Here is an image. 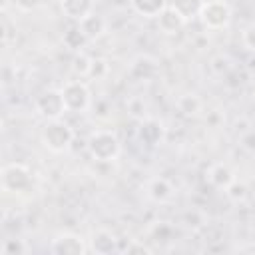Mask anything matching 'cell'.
<instances>
[{
  "label": "cell",
  "instance_id": "5",
  "mask_svg": "<svg viewBox=\"0 0 255 255\" xmlns=\"http://www.w3.org/2000/svg\"><path fill=\"white\" fill-rule=\"evenodd\" d=\"M34 108H36V112L44 120H60L64 116V112H68L66 102H64V96H62V90H56V88L44 90L36 98Z\"/></svg>",
  "mask_w": 255,
  "mask_h": 255
},
{
  "label": "cell",
  "instance_id": "1",
  "mask_svg": "<svg viewBox=\"0 0 255 255\" xmlns=\"http://www.w3.org/2000/svg\"><path fill=\"white\" fill-rule=\"evenodd\" d=\"M86 147H88L90 157L100 161V163H112L122 153V143H120L118 135L114 131H110V129L92 131L88 141H86Z\"/></svg>",
  "mask_w": 255,
  "mask_h": 255
},
{
  "label": "cell",
  "instance_id": "7",
  "mask_svg": "<svg viewBox=\"0 0 255 255\" xmlns=\"http://www.w3.org/2000/svg\"><path fill=\"white\" fill-rule=\"evenodd\" d=\"M50 251L54 255H86L90 251V247L82 235L66 231V233H58L52 239Z\"/></svg>",
  "mask_w": 255,
  "mask_h": 255
},
{
  "label": "cell",
  "instance_id": "16",
  "mask_svg": "<svg viewBox=\"0 0 255 255\" xmlns=\"http://www.w3.org/2000/svg\"><path fill=\"white\" fill-rule=\"evenodd\" d=\"M78 26H80V30L86 34V38L92 42V40H98V38H102L104 36V32H106V20L100 16V14H88L86 18H82L80 22H78Z\"/></svg>",
  "mask_w": 255,
  "mask_h": 255
},
{
  "label": "cell",
  "instance_id": "4",
  "mask_svg": "<svg viewBox=\"0 0 255 255\" xmlns=\"http://www.w3.org/2000/svg\"><path fill=\"white\" fill-rule=\"evenodd\" d=\"M60 90H62V96H64V102H66L68 112L84 114V112L90 110V106H92V92H90V88H88L86 82H82V80H70Z\"/></svg>",
  "mask_w": 255,
  "mask_h": 255
},
{
  "label": "cell",
  "instance_id": "18",
  "mask_svg": "<svg viewBox=\"0 0 255 255\" xmlns=\"http://www.w3.org/2000/svg\"><path fill=\"white\" fill-rule=\"evenodd\" d=\"M175 108H177V112H181L183 116L193 118V116H197V114L201 112L203 102H201L199 96H195V94H181V96L177 98V102H175Z\"/></svg>",
  "mask_w": 255,
  "mask_h": 255
},
{
  "label": "cell",
  "instance_id": "26",
  "mask_svg": "<svg viewBox=\"0 0 255 255\" xmlns=\"http://www.w3.org/2000/svg\"><path fill=\"white\" fill-rule=\"evenodd\" d=\"M110 66L104 58H92V66H90V76L88 78H104L108 74Z\"/></svg>",
  "mask_w": 255,
  "mask_h": 255
},
{
  "label": "cell",
  "instance_id": "27",
  "mask_svg": "<svg viewBox=\"0 0 255 255\" xmlns=\"http://www.w3.org/2000/svg\"><path fill=\"white\" fill-rule=\"evenodd\" d=\"M44 0H12V4L20 10V12H34L36 8L42 6Z\"/></svg>",
  "mask_w": 255,
  "mask_h": 255
},
{
  "label": "cell",
  "instance_id": "12",
  "mask_svg": "<svg viewBox=\"0 0 255 255\" xmlns=\"http://www.w3.org/2000/svg\"><path fill=\"white\" fill-rule=\"evenodd\" d=\"M145 191H147L149 199L155 201V203H167L175 195V187H173V183L167 177H153V179H149L147 185H145Z\"/></svg>",
  "mask_w": 255,
  "mask_h": 255
},
{
  "label": "cell",
  "instance_id": "19",
  "mask_svg": "<svg viewBox=\"0 0 255 255\" xmlns=\"http://www.w3.org/2000/svg\"><path fill=\"white\" fill-rule=\"evenodd\" d=\"M62 40H64V46L66 48H70V50H74V52H82V48L90 42L88 38H86V34L80 30V26L76 24V26H72L70 30H66L64 32V36H62Z\"/></svg>",
  "mask_w": 255,
  "mask_h": 255
},
{
  "label": "cell",
  "instance_id": "25",
  "mask_svg": "<svg viewBox=\"0 0 255 255\" xmlns=\"http://www.w3.org/2000/svg\"><path fill=\"white\" fill-rule=\"evenodd\" d=\"M209 68H211V70H213L217 76H223V74H227V72L231 70V64H229V58H225L223 54H219V56L211 58Z\"/></svg>",
  "mask_w": 255,
  "mask_h": 255
},
{
  "label": "cell",
  "instance_id": "28",
  "mask_svg": "<svg viewBox=\"0 0 255 255\" xmlns=\"http://www.w3.org/2000/svg\"><path fill=\"white\" fill-rule=\"evenodd\" d=\"M124 253H128V255H131V253H141V255L145 253V255H149V253H151V249H149L147 245L139 243V241H129V243L126 245Z\"/></svg>",
  "mask_w": 255,
  "mask_h": 255
},
{
  "label": "cell",
  "instance_id": "29",
  "mask_svg": "<svg viewBox=\"0 0 255 255\" xmlns=\"http://www.w3.org/2000/svg\"><path fill=\"white\" fill-rule=\"evenodd\" d=\"M241 145H243L247 151L255 153V129H251V131H247V133L241 135Z\"/></svg>",
  "mask_w": 255,
  "mask_h": 255
},
{
  "label": "cell",
  "instance_id": "21",
  "mask_svg": "<svg viewBox=\"0 0 255 255\" xmlns=\"http://www.w3.org/2000/svg\"><path fill=\"white\" fill-rule=\"evenodd\" d=\"M128 112H129V116H131L135 122H141V120L149 118V114H147V104L143 102V98H133V100H129Z\"/></svg>",
  "mask_w": 255,
  "mask_h": 255
},
{
  "label": "cell",
  "instance_id": "3",
  "mask_svg": "<svg viewBox=\"0 0 255 255\" xmlns=\"http://www.w3.org/2000/svg\"><path fill=\"white\" fill-rule=\"evenodd\" d=\"M74 141V129L68 122L60 120H46V126L42 128V143L52 153H64L72 147Z\"/></svg>",
  "mask_w": 255,
  "mask_h": 255
},
{
  "label": "cell",
  "instance_id": "22",
  "mask_svg": "<svg viewBox=\"0 0 255 255\" xmlns=\"http://www.w3.org/2000/svg\"><path fill=\"white\" fill-rule=\"evenodd\" d=\"M223 191H225V195H227L231 201H235V203H237V201H243V199L247 197V185L241 183V181H237V179H235L229 187H225Z\"/></svg>",
  "mask_w": 255,
  "mask_h": 255
},
{
  "label": "cell",
  "instance_id": "9",
  "mask_svg": "<svg viewBox=\"0 0 255 255\" xmlns=\"http://www.w3.org/2000/svg\"><path fill=\"white\" fill-rule=\"evenodd\" d=\"M129 78L135 82H151L159 76V62L149 54H139L129 64Z\"/></svg>",
  "mask_w": 255,
  "mask_h": 255
},
{
  "label": "cell",
  "instance_id": "10",
  "mask_svg": "<svg viewBox=\"0 0 255 255\" xmlns=\"http://www.w3.org/2000/svg\"><path fill=\"white\" fill-rule=\"evenodd\" d=\"M88 247L96 255H112V253L120 251V239L114 231L100 227V229L92 231V235L88 239Z\"/></svg>",
  "mask_w": 255,
  "mask_h": 255
},
{
  "label": "cell",
  "instance_id": "20",
  "mask_svg": "<svg viewBox=\"0 0 255 255\" xmlns=\"http://www.w3.org/2000/svg\"><path fill=\"white\" fill-rule=\"evenodd\" d=\"M90 66H92V58L84 52H78L72 60V72L80 78H88L90 76Z\"/></svg>",
  "mask_w": 255,
  "mask_h": 255
},
{
  "label": "cell",
  "instance_id": "13",
  "mask_svg": "<svg viewBox=\"0 0 255 255\" xmlns=\"http://www.w3.org/2000/svg\"><path fill=\"white\" fill-rule=\"evenodd\" d=\"M207 181L217 187V189H225L229 187L233 181H235V173L229 165L225 163H213L209 169H207Z\"/></svg>",
  "mask_w": 255,
  "mask_h": 255
},
{
  "label": "cell",
  "instance_id": "2",
  "mask_svg": "<svg viewBox=\"0 0 255 255\" xmlns=\"http://www.w3.org/2000/svg\"><path fill=\"white\" fill-rule=\"evenodd\" d=\"M0 185L4 193H12V195H22L32 191L34 187V175L30 171L28 165L12 161L6 163L0 171Z\"/></svg>",
  "mask_w": 255,
  "mask_h": 255
},
{
  "label": "cell",
  "instance_id": "11",
  "mask_svg": "<svg viewBox=\"0 0 255 255\" xmlns=\"http://www.w3.org/2000/svg\"><path fill=\"white\" fill-rule=\"evenodd\" d=\"M155 20H157V28H159V32H161V34H167V36H173V34L181 32L183 26L187 24V20H185L173 6H167Z\"/></svg>",
  "mask_w": 255,
  "mask_h": 255
},
{
  "label": "cell",
  "instance_id": "14",
  "mask_svg": "<svg viewBox=\"0 0 255 255\" xmlns=\"http://www.w3.org/2000/svg\"><path fill=\"white\" fill-rule=\"evenodd\" d=\"M129 6L135 14L151 20L157 18L169 6V0H129Z\"/></svg>",
  "mask_w": 255,
  "mask_h": 255
},
{
  "label": "cell",
  "instance_id": "23",
  "mask_svg": "<svg viewBox=\"0 0 255 255\" xmlns=\"http://www.w3.org/2000/svg\"><path fill=\"white\" fill-rule=\"evenodd\" d=\"M28 251V245L22 239H6L2 245L4 255H24Z\"/></svg>",
  "mask_w": 255,
  "mask_h": 255
},
{
  "label": "cell",
  "instance_id": "24",
  "mask_svg": "<svg viewBox=\"0 0 255 255\" xmlns=\"http://www.w3.org/2000/svg\"><path fill=\"white\" fill-rule=\"evenodd\" d=\"M241 44L247 52L255 54V22H251L243 32H241Z\"/></svg>",
  "mask_w": 255,
  "mask_h": 255
},
{
  "label": "cell",
  "instance_id": "15",
  "mask_svg": "<svg viewBox=\"0 0 255 255\" xmlns=\"http://www.w3.org/2000/svg\"><path fill=\"white\" fill-rule=\"evenodd\" d=\"M60 6H62L64 16H68L74 22H80L82 18H86L88 14H92L94 0H62Z\"/></svg>",
  "mask_w": 255,
  "mask_h": 255
},
{
  "label": "cell",
  "instance_id": "17",
  "mask_svg": "<svg viewBox=\"0 0 255 255\" xmlns=\"http://www.w3.org/2000/svg\"><path fill=\"white\" fill-rule=\"evenodd\" d=\"M205 2H207V0H171L169 6H173V8L189 22V20L199 18L201 8L205 6Z\"/></svg>",
  "mask_w": 255,
  "mask_h": 255
},
{
  "label": "cell",
  "instance_id": "30",
  "mask_svg": "<svg viewBox=\"0 0 255 255\" xmlns=\"http://www.w3.org/2000/svg\"><path fill=\"white\" fill-rule=\"evenodd\" d=\"M253 233H255V229H253Z\"/></svg>",
  "mask_w": 255,
  "mask_h": 255
},
{
  "label": "cell",
  "instance_id": "6",
  "mask_svg": "<svg viewBox=\"0 0 255 255\" xmlns=\"http://www.w3.org/2000/svg\"><path fill=\"white\" fill-rule=\"evenodd\" d=\"M199 20L207 30H223L231 22V8L225 0H207Z\"/></svg>",
  "mask_w": 255,
  "mask_h": 255
},
{
  "label": "cell",
  "instance_id": "8",
  "mask_svg": "<svg viewBox=\"0 0 255 255\" xmlns=\"http://www.w3.org/2000/svg\"><path fill=\"white\" fill-rule=\"evenodd\" d=\"M135 137L145 147H157V145H161L163 139H165L163 122H159L157 118H151V116L145 118V120H141V122H137Z\"/></svg>",
  "mask_w": 255,
  "mask_h": 255
}]
</instances>
